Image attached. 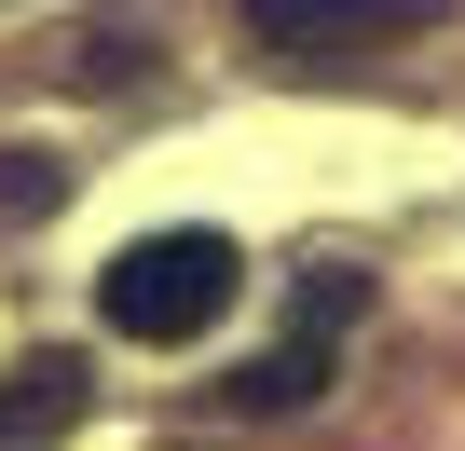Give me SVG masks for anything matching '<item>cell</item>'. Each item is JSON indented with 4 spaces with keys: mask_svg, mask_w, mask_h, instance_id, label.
I'll return each mask as SVG.
<instances>
[{
    "mask_svg": "<svg viewBox=\"0 0 465 451\" xmlns=\"http://www.w3.org/2000/svg\"><path fill=\"white\" fill-rule=\"evenodd\" d=\"M232 15H247V42L288 55V69H342V55H383V42L438 28L451 0H232Z\"/></svg>",
    "mask_w": 465,
    "mask_h": 451,
    "instance_id": "obj_3",
    "label": "cell"
},
{
    "mask_svg": "<svg viewBox=\"0 0 465 451\" xmlns=\"http://www.w3.org/2000/svg\"><path fill=\"white\" fill-rule=\"evenodd\" d=\"M55 191H69V178H55V164H42V151H0V219H42V205H55Z\"/></svg>",
    "mask_w": 465,
    "mask_h": 451,
    "instance_id": "obj_5",
    "label": "cell"
},
{
    "mask_svg": "<svg viewBox=\"0 0 465 451\" xmlns=\"http://www.w3.org/2000/svg\"><path fill=\"white\" fill-rule=\"evenodd\" d=\"M356 315H370V274H356V260H315V274L288 288V328H274L247 369H232L219 397L247 410V424H274V410H315V397H329V369H342V342H356Z\"/></svg>",
    "mask_w": 465,
    "mask_h": 451,
    "instance_id": "obj_2",
    "label": "cell"
},
{
    "mask_svg": "<svg viewBox=\"0 0 465 451\" xmlns=\"http://www.w3.org/2000/svg\"><path fill=\"white\" fill-rule=\"evenodd\" d=\"M232 288H247V260H232V233H137L110 274H96V315L124 342H205L232 315Z\"/></svg>",
    "mask_w": 465,
    "mask_h": 451,
    "instance_id": "obj_1",
    "label": "cell"
},
{
    "mask_svg": "<svg viewBox=\"0 0 465 451\" xmlns=\"http://www.w3.org/2000/svg\"><path fill=\"white\" fill-rule=\"evenodd\" d=\"M83 424V356H15L0 369V451H42Z\"/></svg>",
    "mask_w": 465,
    "mask_h": 451,
    "instance_id": "obj_4",
    "label": "cell"
}]
</instances>
